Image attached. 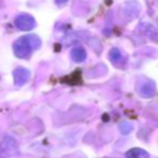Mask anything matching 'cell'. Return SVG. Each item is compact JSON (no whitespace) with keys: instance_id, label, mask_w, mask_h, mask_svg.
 <instances>
[{"instance_id":"4","label":"cell","mask_w":158,"mask_h":158,"mask_svg":"<svg viewBox=\"0 0 158 158\" xmlns=\"http://www.w3.org/2000/svg\"><path fill=\"white\" fill-rule=\"evenodd\" d=\"M30 77V71L23 67H19L13 71V79L16 86H23Z\"/></svg>"},{"instance_id":"1","label":"cell","mask_w":158,"mask_h":158,"mask_svg":"<svg viewBox=\"0 0 158 158\" xmlns=\"http://www.w3.org/2000/svg\"><path fill=\"white\" fill-rule=\"evenodd\" d=\"M41 39L37 35H27L19 38L13 44V52L19 58L27 59L32 52L41 46Z\"/></svg>"},{"instance_id":"7","label":"cell","mask_w":158,"mask_h":158,"mask_svg":"<svg viewBox=\"0 0 158 158\" xmlns=\"http://www.w3.org/2000/svg\"><path fill=\"white\" fill-rule=\"evenodd\" d=\"M127 158H150V155L146 151L142 150V148H135L130 150L126 154Z\"/></svg>"},{"instance_id":"6","label":"cell","mask_w":158,"mask_h":158,"mask_svg":"<svg viewBox=\"0 0 158 158\" xmlns=\"http://www.w3.org/2000/svg\"><path fill=\"white\" fill-rule=\"evenodd\" d=\"M71 58L75 63H82L86 59V51L82 46H77L71 51Z\"/></svg>"},{"instance_id":"8","label":"cell","mask_w":158,"mask_h":158,"mask_svg":"<svg viewBox=\"0 0 158 158\" xmlns=\"http://www.w3.org/2000/svg\"><path fill=\"white\" fill-rule=\"evenodd\" d=\"M109 57H110L111 61L113 64H118V63H122L123 61V54L121 53V51L118 48H112L110 51V54H109Z\"/></svg>"},{"instance_id":"9","label":"cell","mask_w":158,"mask_h":158,"mask_svg":"<svg viewBox=\"0 0 158 158\" xmlns=\"http://www.w3.org/2000/svg\"><path fill=\"white\" fill-rule=\"evenodd\" d=\"M66 1H67V0H56V2H57V3H59V4H60V3H64Z\"/></svg>"},{"instance_id":"2","label":"cell","mask_w":158,"mask_h":158,"mask_svg":"<svg viewBox=\"0 0 158 158\" xmlns=\"http://www.w3.org/2000/svg\"><path fill=\"white\" fill-rule=\"evenodd\" d=\"M19 152V143L13 137L6 135L0 143V157L12 158L16 156Z\"/></svg>"},{"instance_id":"5","label":"cell","mask_w":158,"mask_h":158,"mask_svg":"<svg viewBox=\"0 0 158 158\" xmlns=\"http://www.w3.org/2000/svg\"><path fill=\"white\" fill-rule=\"evenodd\" d=\"M139 92L143 97H152L155 93V85L153 82L145 81L139 87Z\"/></svg>"},{"instance_id":"3","label":"cell","mask_w":158,"mask_h":158,"mask_svg":"<svg viewBox=\"0 0 158 158\" xmlns=\"http://www.w3.org/2000/svg\"><path fill=\"white\" fill-rule=\"evenodd\" d=\"M15 26L19 30L28 31V30H31L35 27V21L31 15L22 13L15 17Z\"/></svg>"}]
</instances>
